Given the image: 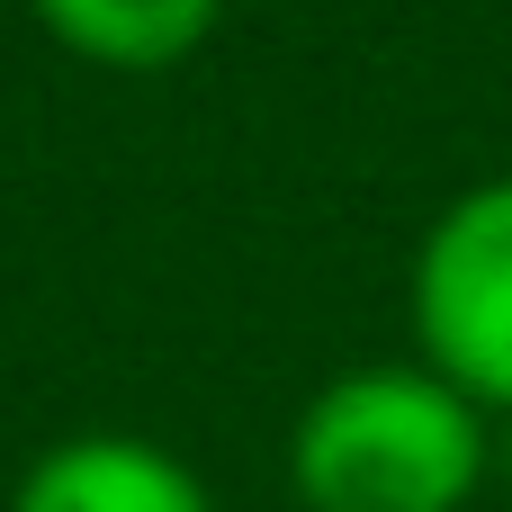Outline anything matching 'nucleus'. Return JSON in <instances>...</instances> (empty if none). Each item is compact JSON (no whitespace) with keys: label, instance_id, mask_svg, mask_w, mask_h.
I'll return each instance as SVG.
<instances>
[{"label":"nucleus","instance_id":"nucleus-1","mask_svg":"<svg viewBox=\"0 0 512 512\" xmlns=\"http://www.w3.org/2000/svg\"><path fill=\"white\" fill-rule=\"evenodd\" d=\"M495 477V414L423 360H369L306 396L288 486L306 512H468Z\"/></svg>","mask_w":512,"mask_h":512},{"label":"nucleus","instance_id":"nucleus-2","mask_svg":"<svg viewBox=\"0 0 512 512\" xmlns=\"http://www.w3.org/2000/svg\"><path fill=\"white\" fill-rule=\"evenodd\" d=\"M414 342L423 369L512 414V171L459 189L414 252Z\"/></svg>","mask_w":512,"mask_h":512},{"label":"nucleus","instance_id":"nucleus-3","mask_svg":"<svg viewBox=\"0 0 512 512\" xmlns=\"http://www.w3.org/2000/svg\"><path fill=\"white\" fill-rule=\"evenodd\" d=\"M9 512H216L207 477L144 432H72L27 459Z\"/></svg>","mask_w":512,"mask_h":512},{"label":"nucleus","instance_id":"nucleus-4","mask_svg":"<svg viewBox=\"0 0 512 512\" xmlns=\"http://www.w3.org/2000/svg\"><path fill=\"white\" fill-rule=\"evenodd\" d=\"M36 27L99 72H171L216 36L225 0H27Z\"/></svg>","mask_w":512,"mask_h":512},{"label":"nucleus","instance_id":"nucleus-5","mask_svg":"<svg viewBox=\"0 0 512 512\" xmlns=\"http://www.w3.org/2000/svg\"><path fill=\"white\" fill-rule=\"evenodd\" d=\"M495 477H512V414H495Z\"/></svg>","mask_w":512,"mask_h":512}]
</instances>
